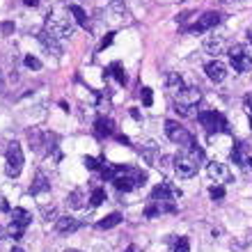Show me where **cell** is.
Listing matches in <instances>:
<instances>
[{
	"label": "cell",
	"mask_w": 252,
	"mask_h": 252,
	"mask_svg": "<svg viewBox=\"0 0 252 252\" xmlns=\"http://www.w3.org/2000/svg\"><path fill=\"white\" fill-rule=\"evenodd\" d=\"M0 34H14V23H12V21L0 23Z\"/></svg>",
	"instance_id": "33"
},
{
	"label": "cell",
	"mask_w": 252,
	"mask_h": 252,
	"mask_svg": "<svg viewBox=\"0 0 252 252\" xmlns=\"http://www.w3.org/2000/svg\"><path fill=\"white\" fill-rule=\"evenodd\" d=\"M165 87L170 90V94L179 92L181 87H184V80H181L179 73H167V76H165Z\"/></svg>",
	"instance_id": "25"
},
{
	"label": "cell",
	"mask_w": 252,
	"mask_h": 252,
	"mask_svg": "<svg viewBox=\"0 0 252 252\" xmlns=\"http://www.w3.org/2000/svg\"><path fill=\"white\" fill-rule=\"evenodd\" d=\"M108 106H110V99L103 96V94H96V108H99V110H106Z\"/></svg>",
	"instance_id": "32"
},
{
	"label": "cell",
	"mask_w": 252,
	"mask_h": 252,
	"mask_svg": "<svg viewBox=\"0 0 252 252\" xmlns=\"http://www.w3.org/2000/svg\"><path fill=\"white\" fill-rule=\"evenodd\" d=\"M229 60H232V66H234V71H241V73H246V71H252V58L248 55L246 46H241V44H234V46H229Z\"/></svg>",
	"instance_id": "10"
},
{
	"label": "cell",
	"mask_w": 252,
	"mask_h": 252,
	"mask_svg": "<svg viewBox=\"0 0 252 252\" xmlns=\"http://www.w3.org/2000/svg\"><path fill=\"white\" fill-rule=\"evenodd\" d=\"M250 126H252V117H250Z\"/></svg>",
	"instance_id": "46"
},
{
	"label": "cell",
	"mask_w": 252,
	"mask_h": 252,
	"mask_svg": "<svg viewBox=\"0 0 252 252\" xmlns=\"http://www.w3.org/2000/svg\"><path fill=\"white\" fill-rule=\"evenodd\" d=\"M0 87H2V76H0Z\"/></svg>",
	"instance_id": "44"
},
{
	"label": "cell",
	"mask_w": 252,
	"mask_h": 252,
	"mask_svg": "<svg viewBox=\"0 0 252 252\" xmlns=\"http://www.w3.org/2000/svg\"><path fill=\"white\" fill-rule=\"evenodd\" d=\"M78 229H80V222L76 218H69V216L58 218V222H55V232L62 234V236H69V234L78 232Z\"/></svg>",
	"instance_id": "17"
},
{
	"label": "cell",
	"mask_w": 252,
	"mask_h": 252,
	"mask_svg": "<svg viewBox=\"0 0 252 252\" xmlns=\"http://www.w3.org/2000/svg\"><path fill=\"white\" fill-rule=\"evenodd\" d=\"M147 184V172L135 165H115L113 186L120 192H133Z\"/></svg>",
	"instance_id": "2"
},
{
	"label": "cell",
	"mask_w": 252,
	"mask_h": 252,
	"mask_svg": "<svg viewBox=\"0 0 252 252\" xmlns=\"http://www.w3.org/2000/svg\"><path fill=\"white\" fill-rule=\"evenodd\" d=\"M232 160L234 163H239L241 167H248V163H250L252 158V147L248 145V142H236V145L232 147Z\"/></svg>",
	"instance_id": "14"
},
{
	"label": "cell",
	"mask_w": 252,
	"mask_h": 252,
	"mask_svg": "<svg viewBox=\"0 0 252 252\" xmlns=\"http://www.w3.org/2000/svg\"><path fill=\"white\" fill-rule=\"evenodd\" d=\"M113 39H115V37H113V32H110V34H108V37H103V41H101V51H103V48H106V46H110V44H113Z\"/></svg>",
	"instance_id": "35"
},
{
	"label": "cell",
	"mask_w": 252,
	"mask_h": 252,
	"mask_svg": "<svg viewBox=\"0 0 252 252\" xmlns=\"http://www.w3.org/2000/svg\"><path fill=\"white\" fill-rule=\"evenodd\" d=\"M23 170V149L19 142H9L5 154V172L9 179H16Z\"/></svg>",
	"instance_id": "9"
},
{
	"label": "cell",
	"mask_w": 252,
	"mask_h": 252,
	"mask_svg": "<svg viewBox=\"0 0 252 252\" xmlns=\"http://www.w3.org/2000/svg\"><path fill=\"white\" fill-rule=\"evenodd\" d=\"M172 250L174 252H190V241H188V236H177V239L172 241Z\"/></svg>",
	"instance_id": "27"
},
{
	"label": "cell",
	"mask_w": 252,
	"mask_h": 252,
	"mask_svg": "<svg viewBox=\"0 0 252 252\" xmlns=\"http://www.w3.org/2000/svg\"><path fill=\"white\" fill-rule=\"evenodd\" d=\"M248 39H250V44H252V26H250V30H248Z\"/></svg>",
	"instance_id": "39"
},
{
	"label": "cell",
	"mask_w": 252,
	"mask_h": 252,
	"mask_svg": "<svg viewBox=\"0 0 252 252\" xmlns=\"http://www.w3.org/2000/svg\"><path fill=\"white\" fill-rule=\"evenodd\" d=\"M140 99H142V106H154V92H152V87H142L140 90Z\"/></svg>",
	"instance_id": "28"
},
{
	"label": "cell",
	"mask_w": 252,
	"mask_h": 252,
	"mask_svg": "<svg viewBox=\"0 0 252 252\" xmlns=\"http://www.w3.org/2000/svg\"><path fill=\"white\" fill-rule=\"evenodd\" d=\"M117 128H115V122L106 115H99L96 120H94V135L96 138H113Z\"/></svg>",
	"instance_id": "12"
},
{
	"label": "cell",
	"mask_w": 252,
	"mask_h": 252,
	"mask_svg": "<svg viewBox=\"0 0 252 252\" xmlns=\"http://www.w3.org/2000/svg\"><path fill=\"white\" fill-rule=\"evenodd\" d=\"M206 172L211 177L213 181H218V184H227V181H232V172H229V167L225 163H218V160H211L209 165H206Z\"/></svg>",
	"instance_id": "13"
},
{
	"label": "cell",
	"mask_w": 252,
	"mask_h": 252,
	"mask_svg": "<svg viewBox=\"0 0 252 252\" xmlns=\"http://www.w3.org/2000/svg\"><path fill=\"white\" fill-rule=\"evenodd\" d=\"M220 23H222V14L220 12H206V14H202V16H197V21H195L188 30H190L192 34H202V32L213 30V28L220 26Z\"/></svg>",
	"instance_id": "11"
},
{
	"label": "cell",
	"mask_w": 252,
	"mask_h": 252,
	"mask_svg": "<svg viewBox=\"0 0 252 252\" xmlns=\"http://www.w3.org/2000/svg\"><path fill=\"white\" fill-rule=\"evenodd\" d=\"M106 202V188H92V195H90V204L92 206H101Z\"/></svg>",
	"instance_id": "26"
},
{
	"label": "cell",
	"mask_w": 252,
	"mask_h": 252,
	"mask_svg": "<svg viewBox=\"0 0 252 252\" xmlns=\"http://www.w3.org/2000/svg\"><path fill=\"white\" fill-rule=\"evenodd\" d=\"M204 51L209 55H220L225 53V39L220 34H209L204 39Z\"/></svg>",
	"instance_id": "18"
},
{
	"label": "cell",
	"mask_w": 252,
	"mask_h": 252,
	"mask_svg": "<svg viewBox=\"0 0 252 252\" xmlns=\"http://www.w3.org/2000/svg\"><path fill=\"white\" fill-rule=\"evenodd\" d=\"M66 202H69L71 209H83V206H85V190H83V188L71 190L69 192V197H66Z\"/></svg>",
	"instance_id": "23"
},
{
	"label": "cell",
	"mask_w": 252,
	"mask_h": 252,
	"mask_svg": "<svg viewBox=\"0 0 252 252\" xmlns=\"http://www.w3.org/2000/svg\"><path fill=\"white\" fill-rule=\"evenodd\" d=\"M220 2H232V0H220Z\"/></svg>",
	"instance_id": "43"
},
{
	"label": "cell",
	"mask_w": 252,
	"mask_h": 252,
	"mask_svg": "<svg viewBox=\"0 0 252 252\" xmlns=\"http://www.w3.org/2000/svg\"><path fill=\"white\" fill-rule=\"evenodd\" d=\"M197 122L204 126L206 133H232L225 115L216 113V110H202V113H197Z\"/></svg>",
	"instance_id": "6"
},
{
	"label": "cell",
	"mask_w": 252,
	"mask_h": 252,
	"mask_svg": "<svg viewBox=\"0 0 252 252\" xmlns=\"http://www.w3.org/2000/svg\"><path fill=\"white\" fill-rule=\"evenodd\" d=\"M23 62H26L28 69H34V71H39V69H41V62L37 60V58H32V55H26V60H23Z\"/></svg>",
	"instance_id": "31"
},
{
	"label": "cell",
	"mask_w": 252,
	"mask_h": 252,
	"mask_svg": "<svg viewBox=\"0 0 252 252\" xmlns=\"http://www.w3.org/2000/svg\"><path fill=\"white\" fill-rule=\"evenodd\" d=\"M202 160H204V152H202L199 145L190 147V149H181L174 156V172H177L179 179H192L197 174Z\"/></svg>",
	"instance_id": "3"
},
{
	"label": "cell",
	"mask_w": 252,
	"mask_h": 252,
	"mask_svg": "<svg viewBox=\"0 0 252 252\" xmlns=\"http://www.w3.org/2000/svg\"><path fill=\"white\" fill-rule=\"evenodd\" d=\"M69 12H71L73 21H76V23H78L80 28H85V30L90 28V16H87L85 9H83L80 5H69Z\"/></svg>",
	"instance_id": "21"
},
{
	"label": "cell",
	"mask_w": 252,
	"mask_h": 252,
	"mask_svg": "<svg viewBox=\"0 0 252 252\" xmlns=\"http://www.w3.org/2000/svg\"><path fill=\"white\" fill-rule=\"evenodd\" d=\"M243 103H246V110L250 113V117H252V94H248L246 99H243Z\"/></svg>",
	"instance_id": "36"
},
{
	"label": "cell",
	"mask_w": 252,
	"mask_h": 252,
	"mask_svg": "<svg viewBox=\"0 0 252 252\" xmlns=\"http://www.w3.org/2000/svg\"><path fill=\"white\" fill-rule=\"evenodd\" d=\"M0 239H2V232H0Z\"/></svg>",
	"instance_id": "47"
},
{
	"label": "cell",
	"mask_w": 252,
	"mask_h": 252,
	"mask_svg": "<svg viewBox=\"0 0 252 252\" xmlns=\"http://www.w3.org/2000/svg\"><path fill=\"white\" fill-rule=\"evenodd\" d=\"M140 154H142V158H145L147 163H152V165H156V167H158L160 156H163V154L158 152V145H156V142H145L142 149H140Z\"/></svg>",
	"instance_id": "19"
},
{
	"label": "cell",
	"mask_w": 252,
	"mask_h": 252,
	"mask_svg": "<svg viewBox=\"0 0 252 252\" xmlns=\"http://www.w3.org/2000/svg\"><path fill=\"white\" fill-rule=\"evenodd\" d=\"M69 9L55 7L46 14V32H51L58 39H66L73 34V16H69Z\"/></svg>",
	"instance_id": "4"
},
{
	"label": "cell",
	"mask_w": 252,
	"mask_h": 252,
	"mask_svg": "<svg viewBox=\"0 0 252 252\" xmlns=\"http://www.w3.org/2000/svg\"><path fill=\"white\" fill-rule=\"evenodd\" d=\"M83 163H85L87 170H94V172H96V170H99V165H101V160L94 158V156H85V158H83Z\"/></svg>",
	"instance_id": "30"
},
{
	"label": "cell",
	"mask_w": 252,
	"mask_h": 252,
	"mask_svg": "<svg viewBox=\"0 0 252 252\" xmlns=\"http://www.w3.org/2000/svg\"><path fill=\"white\" fill-rule=\"evenodd\" d=\"M248 170H252V158H250V163H248Z\"/></svg>",
	"instance_id": "42"
},
{
	"label": "cell",
	"mask_w": 252,
	"mask_h": 252,
	"mask_svg": "<svg viewBox=\"0 0 252 252\" xmlns=\"http://www.w3.org/2000/svg\"><path fill=\"white\" fill-rule=\"evenodd\" d=\"M0 211L2 213H9V204H7V199L0 195Z\"/></svg>",
	"instance_id": "37"
},
{
	"label": "cell",
	"mask_w": 252,
	"mask_h": 252,
	"mask_svg": "<svg viewBox=\"0 0 252 252\" xmlns=\"http://www.w3.org/2000/svg\"><path fill=\"white\" fill-rule=\"evenodd\" d=\"M206 76H209V80H213V83H222V80L227 78V66L222 64V62H209V64L204 66Z\"/></svg>",
	"instance_id": "16"
},
{
	"label": "cell",
	"mask_w": 252,
	"mask_h": 252,
	"mask_svg": "<svg viewBox=\"0 0 252 252\" xmlns=\"http://www.w3.org/2000/svg\"><path fill=\"white\" fill-rule=\"evenodd\" d=\"M39 41L44 44V48H46L48 53H53L55 58H62V44L58 37H53L51 32H46V30H41L39 32Z\"/></svg>",
	"instance_id": "15"
},
{
	"label": "cell",
	"mask_w": 252,
	"mask_h": 252,
	"mask_svg": "<svg viewBox=\"0 0 252 252\" xmlns=\"http://www.w3.org/2000/svg\"><path fill=\"white\" fill-rule=\"evenodd\" d=\"M209 195H211V199H216V202L225 199V186H222V184H218V186H211V188H209Z\"/></svg>",
	"instance_id": "29"
},
{
	"label": "cell",
	"mask_w": 252,
	"mask_h": 252,
	"mask_svg": "<svg viewBox=\"0 0 252 252\" xmlns=\"http://www.w3.org/2000/svg\"><path fill=\"white\" fill-rule=\"evenodd\" d=\"M174 110L184 117H192V115H197V103L202 101V92H199V87H181L179 92H174Z\"/></svg>",
	"instance_id": "5"
},
{
	"label": "cell",
	"mask_w": 252,
	"mask_h": 252,
	"mask_svg": "<svg viewBox=\"0 0 252 252\" xmlns=\"http://www.w3.org/2000/svg\"><path fill=\"white\" fill-rule=\"evenodd\" d=\"M106 76H113L120 85H126L128 83V76H126V71H124V66L120 64V62H113V64L108 66V71H106Z\"/></svg>",
	"instance_id": "22"
},
{
	"label": "cell",
	"mask_w": 252,
	"mask_h": 252,
	"mask_svg": "<svg viewBox=\"0 0 252 252\" xmlns=\"http://www.w3.org/2000/svg\"><path fill=\"white\" fill-rule=\"evenodd\" d=\"M181 190L170 181H160L152 190L145 206V218H156L160 213H177L179 211Z\"/></svg>",
	"instance_id": "1"
},
{
	"label": "cell",
	"mask_w": 252,
	"mask_h": 252,
	"mask_svg": "<svg viewBox=\"0 0 252 252\" xmlns=\"http://www.w3.org/2000/svg\"><path fill=\"white\" fill-rule=\"evenodd\" d=\"M12 252H23V250H21V248H12Z\"/></svg>",
	"instance_id": "41"
},
{
	"label": "cell",
	"mask_w": 252,
	"mask_h": 252,
	"mask_svg": "<svg viewBox=\"0 0 252 252\" xmlns=\"http://www.w3.org/2000/svg\"><path fill=\"white\" fill-rule=\"evenodd\" d=\"M122 222V213H110V216H106L103 220H99L96 222V229H110V227H117Z\"/></svg>",
	"instance_id": "24"
},
{
	"label": "cell",
	"mask_w": 252,
	"mask_h": 252,
	"mask_svg": "<svg viewBox=\"0 0 252 252\" xmlns=\"http://www.w3.org/2000/svg\"><path fill=\"white\" fill-rule=\"evenodd\" d=\"M30 222H32V216H30L26 209H14V211H12V220H9V227H7L9 239L21 241V239H23V234H26V229L30 227Z\"/></svg>",
	"instance_id": "8"
},
{
	"label": "cell",
	"mask_w": 252,
	"mask_h": 252,
	"mask_svg": "<svg viewBox=\"0 0 252 252\" xmlns=\"http://www.w3.org/2000/svg\"><path fill=\"white\" fill-rule=\"evenodd\" d=\"M165 133H167V138L172 140L174 145H179L181 149H190V147L197 145L195 135H192L188 128H184L181 124H177V122H172V120L165 122Z\"/></svg>",
	"instance_id": "7"
},
{
	"label": "cell",
	"mask_w": 252,
	"mask_h": 252,
	"mask_svg": "<svg viewBox=\"0 0 252 252\" xmlns=\"http://www.w3.org/2000/svg\"><path fill=\"white\" fill-rule=\"evenodd\" d=\"M126 252H135V246H128L126 248Z\"/></svg>",
	"instance_id": "40"
},
{
	"label": "cell",
	"mask_w": 252,
	"mask_h": 252,
	"mask_svg": "<svg viewBox=\"0 0 252 252\" xmlns=\"http://www.w3.org/2000/svg\"><path fill=\"white\" fill-rule=\"evenodd\" d=\"M66 252H78V250H66Z\"/></svg>",
	"instance_id": "45"
},
{
	"label": "cell",
	"mask_w": 252,
	"mask_h": 252,
	"mask_svg": "<svg viewBox=\"0 0 252 252\" xmlns=\"http://www.w3.org/2000/svg\"><path fill=\"white\" fill-rule=\"evenodd\" d=\"M41 216H44L46 220H51L55 216V206L53 204H51V206H41Z\"/></svg>",
	"instance_id": "34"
},
{
	"label": "cell",
	"mask_w": 252,
	"mask_h": 252,
	"mask_svg": "<svg viewBox=\"0 0 252 252\" xmlns=\"http://www.w3.org/2000/svg\"><path fill=\"white\" fill-rule=\"evenodd\" d=\"M51 190V181L46 179V174L44 172H37V177H34V181H32V186H30V195H44V192H48Z\"/></svg>",
	"instance_id": "20"
},
{
	"label": "cell",
	"mask_w": 252,
	"mask_h": 252,
	"mask_svg": "<svg viewBox=\"0 0 252 252\" xmlns=\"http://www.w3.org/2000/svg\"><path fill=\"white\" fill-rule=\"evenodd\" d=\"M41 0H23V5H28V7H37Z\"/></svg>",
	"instance_id": "38"
}]
</instances>
